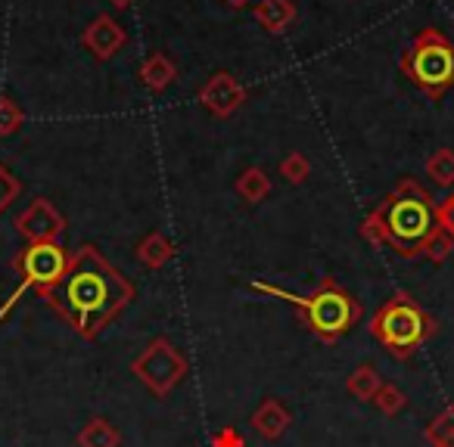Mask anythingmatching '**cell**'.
Instances as JSON below:
<instances>
[{"instance_id":"15","label":"cell","mask_w":454,"mask_h":447,"mask_svg":"<svg viewBox=\"0 0 454 447\" xmlns=\"http://www.w3.org/2000/svg\"><path fill=\"white\" fill-rule=\"evenodd\" d=\"M175 78H177V69L165 53H153V57H146L144 66H140V81H144L153 94H162Z\"/></svg>"},{"instance_id":"14","label":"cell","mask_w":454,"mask_h":447,"mask_svg":"<svg viewBox=\"0 0 454 447\" xmlns=\"http://www.w3.org/2000/svg\"><path fill=\"white\" fill-rule=\"evenodd\" d=\"M75 447H121V432L103 416H94L75 435Z\"/></svg>"},{"instance_id":"20","label":"cell","mask_w":454,"mask_h":447,"mask_svg":"<svg viewBox=\"0 0 454 447\" xmlns=\"http://www.w3.org/2000/svg\"><path fill=\"white\" fill-rule=\"evenodd\" d=\"M373 404H377V410L383 416H398L404 407H408V395H404L395 382H383L377 391V397H373Z\"/></svg>"},{"instance_id":"28","label":"cell","mask_w":454,"mask_h":447,"mask_svg":"<svg viewBox=\"0 0 454 447\" xmlns=\"http://www.w3.org/2000/svg\"><path fill=\"white\" fill-rule=\"evenodd\" d=\"M227 4H231V7H247L249 0H227Z\"/></svg>"},{"instance_id":"2","label":"cell","mask_w":454,"mask_h":447,"mask_svg":"<svg viewBox=\"0 0 454 447\" xmlns=\"http://www.w3.org/2000/svg\"><path fill=\"white\" fill-rule=\"evenodd\" d=\"M435 230V202L414 177L398 181V187L383 196L361 224V236L371 246H389L398 258L408 261L423 258V249Z\"/></svg>"},{"instance_id":"19","label":"cell","mask_w":454,"mask_h":447,"mask_svg":"<svg viewBox=\"0 0 454 447\" xmlns=\"http://www.w3.org/2000/svg\"><path fill=\"white\" fill-rule=\"evenodd\" d=\"M427 174L433 177L439 187H451L454 183V152L451 150H435L433 156L427 158Z\"/></svg>"},{"instance_id":"4","label":"cell","mask_w":454,"mask_h":447,"mask_svg":"<svg viewBox=\"0 0 454 447\" xmlns=\"http://www.w3.org/2000/svg\"><path fill=\"white\" fill-rule=\"evenodd\" d=\"M367 329L392 358L411 360L417 348L427 345L439 327H435V317L427 314V308L417 298H411L408 292H395L380 304Z\"/></svg>"},{"instance_id":"10","label":"cell","mask_w":454,"mask_h":447,"mask_svg":"<svg viewBox=\"0 0 454 447\" xmlns=\"http://www.w3.org/2000/svg\"><path fill=\"white\" fill-rule=\"evenodd\" d=\"M82 41H84V47L94 53V59H100V63H109V59H113L115 53L125 47L128 32L121 28L119 19H113V16H97V19L90 22L88 28H84Z\"/></svg>"},{"instance_id":"23","label":"cell","mask_w":454,"mask_h":447,"mask_svg":"<svg viewBox=\"0 0 454 447\" xmlns=\"http://www.w3.org/2000/svg\"><path fill=\"white\" fill-rule=\"evenodd\" d=\"M451 252H454V240L445 234V230H435V234L429 236L427 249H423V258L433 261V265H442Z\"/></svg>"},{"instance_id":"3","label":"cell","mask_w":454,"mask_h":447,"mask_svg":"<svg viewBox=\"0 0 454 447\" xmlns=\"http://www.w3.org/2000/svg\"><path fill=\"white\" fill-rule=\"evenodd\" d=\"M249 286H253L255 292H265V296L290 302L293 308L302 314L305 327H309L321 342H327V345H333V342H340L346 333H352V329L361 323V317H364V308H361L358 298H355L352 292L342 289L333 277H324L321 283H317V289L309 292V296H296V292H286V289H280V286L262 283V280H253Z\"/></svg>"},{"instance_id":"11","label":"cell","mask_w":454,"mask_h":447,"mask_svg":"<svg viewBox=\"0 0 454 447\" xmlns=\"http://www.w3.org/2000/svg\"><path fill=\"white\" fill-rule=\"evenodd\" d=\"M290 422H293V413L278 397H265V401L253 410V428L265 441H280L286 428H290Z\"/></svg>"},{"instance_id":"16","label":"cell","mask_w":454,"mask_h":447,"mask_svg":"<svg viewBox=\"0 0 454 447\" xmlns=\"http://www.w3.org/2000/svg\"><path fill=\"white\" fill-rule=\"evenodd\" d=\"M380 385H383V376H380V370L373 364H358L346 379V391L355 401H373Z\"/></svg>"},{"instance_id":"8","label":"cell","mask_w":454,"mask_h":447,"mask_svg":"<svg viewBox=\"0 0 454 447\" xmlns=\"http://www.w3.org/2000/svg\"><path fill=\"white\" fill-rule=\"evenodd\" d=\"M16 230L26 243H59L66 230V218L51 199H35L16 218Z\"/></svg>"},{"instance_id":"1","label":"cell","mask_w":454,"mask_h":447,"mask_svg":"<svg viewBox=\"0 0 454 447\" xmlns=\"http://www.w3.org/2000/svg\"><path fill=\"white\" fill-rule=\"evenodd\" d=\"M41 298L82 339H97L134 302V283L100 249L88 243L69 252L66 274Z\"/></svg>"},{"instance_id":"26","label":"cell","mask_w":454,"mask_h":447,"mask_svg":"<svg viewBox=\"0 0 454 447\" xmlns=\"http://www.w3.org/2000/svg\"><path fill=\"white\" fill-rule=\"evenodd\" d=\"M212 447H247V441H243V435L237 432V428H218L212 438Z\"/></svg>"},{"instance_id":"5","label":"cell","mask_w":454,"mask_h":447,"mask_svg":"<svg viewBox=\"0 0 454 447\" xmlns=\"http://www.w3.org/2000/svg\"><path fill=\"white\" fill-rule=\"evenodd\" d=\"M398 66L429 100H439L445 90L454 88V44L439 28L417 32Z\"/></svg>"},{"instance_id":"22","label":"cell","mask_w":454,"mask_h":447,"mask_svg":"<svg viewBox=\"0 0 454 447\" xmlns=\"http://www.w3.org/2000/svg\"><path fill=\"white\" fill-rule=\"evenodd\" d=\"M280 174L286 177L290 183H305L309 181V174H311V162H309V156H302V152H290V156L280 162Z\"/></svg>"},{"instance_id":"13","label":"cell","mask_w":454,"mask_h":447,"mask_svg":"<svg viewBox=\"0 0 454 447\" xmlns=\"http://www.w3.org/2000/svg\"><path fill=\"white\" fill-rule=\"evenodd\" d=\"M171 258H175V246H171L168 236L159 234V230L146 234L144 240L137 243V261L144 267H150V271H159V267H165Z\"/></svg>"},{"instance_id":"17","label":"cell","mask_w":454,"mask_h":447,"mask_svg":"<svg viewBox=\"0 0 454 447\" xmlns=\"http://www.w3.org/2000/svg\"><path fill=\"white\" fill-rule=\"evenodd\" d=\"M234 189H237V196H240L243 202H249V205H259V202H265L268 193H271V177H268L262 168H247L240 177H237Z\"/></svg>"},{"instance_id":"7","label":"cell","mask_w":454,"mask_h":447,"mask_svg":"<svg viewBox=\"0 0 454 447\" xmlns=\"http://www.w3.org/2000/svg\"><path fill=\"white\" fill-rule=\"evenodd\" d=\"M187 358L165 335H156L137 358L131 360V373L153 391L156 397H168L187 376Z\"/></svg>"},{"instance_id":"24","label":"cell","mask_w":454,"mask_h":447,"mask_svg":"<svg viewBox=\"0 0 454 447\" xmlns=\"http://www.w3.org/2000/svg\"><path fill=\"white\" fill-rule=\"evenodd\" d=\"M20 181H16V174L7 168V165H0V214H4V208H10L16 202V196H20Z\"/></svg>"},{"instance_id":"12","label":"cell","mask_w":454,"mask_h":447,"mask_svg":"<svg viewBox=\"0 0 454 447\" xmlns=\"http://www.w3.org/2000/svg\"><path fill=\"white\" fill-rule=\"evenodd\" d=\"M253 13H255V22H259L268 35H280L296 19V4H293V0H259Z\"/></svg>"},{"instance_id":"21","label":"cell","mask_w":454,"mask_h":447,"mask_svg":"<svg viewBox=\"0 0 454 447\" xmlns=\"http://www.w3.org/2000/svg\"><path fill=\"white\" fill-rule=\"evenodd\" d=\"M22 125H26V115L16 106V100L0 96V137H13Z\"/></svg>"},{"instance_id":"25","label":"cell","mask_w":454,"mask_h":447,"mask_svg":"<svg viewBox=\"0 0 454 447\" xmlns=\"http://www.w3.org/2000/svg\"><path fill=\"white\" fill-rule=\"evenodd\" d=\"M435 220H439V230H445L454 240V193L442 205H435Z\"/></svg>"},{"instance_id":"9","label":"cell","mask_w":454,"mask_h":447,"mask_svg":"<svg viewBox=\"0 0 454 447\" xmlns=\"http://www.w3.org/2000/svg\"><path fill=\"white\" fill-rule=\"evenodd\" d=\"M196 100H200V106L208 109L215 119H227V115H234L237 109L247 103V88H243L231 72H215L200 88Z\"/></svg>"},{"instance_id":"18","label":"cell","mask_w":454,"mask_h":447,"mask_svg":"<svg viewBox=\"0 0 454 447\" xmlns=\"http://www.w3.org/2000/svg\"><path fill=\"white\" fill-rule=\"evenodd\" d=\"M429 447H454V404L442 407L439 413L433 416V422L423 432Z\"/></svg>"},{"instance_id":"6","label":"cell","mask_w":454,"mask_h":447,"mask_svg":"<svg viewBox=\"0 0 454 447\" xmlns=\"http://www.w3.org/2000/svg\"><path fill=\"white\" fill-rule=\"evenodd\" d=\"M69 265V252L59 243H28L20 255L13 258V271L20 274V289L13 292L7 308H0V320L10 314V308L16 304V298L26 289H35L38 296H44L47 289L59 283V277L66 274Z\"/></svg>"},{"instance_id":"27","label":"cell","mask_w":454,"mask_h":447,"mask_svg":"<svg viewBox=\"0 0 454 447\" xmlns=\"http://www.w3.org/2000/svg\"><path fill=\"white\" fill-rule=\"evenodd\" d=\"M109 4H113L115 10H128L134 4V0H109Z\"/></svg>"}]
</instances>
